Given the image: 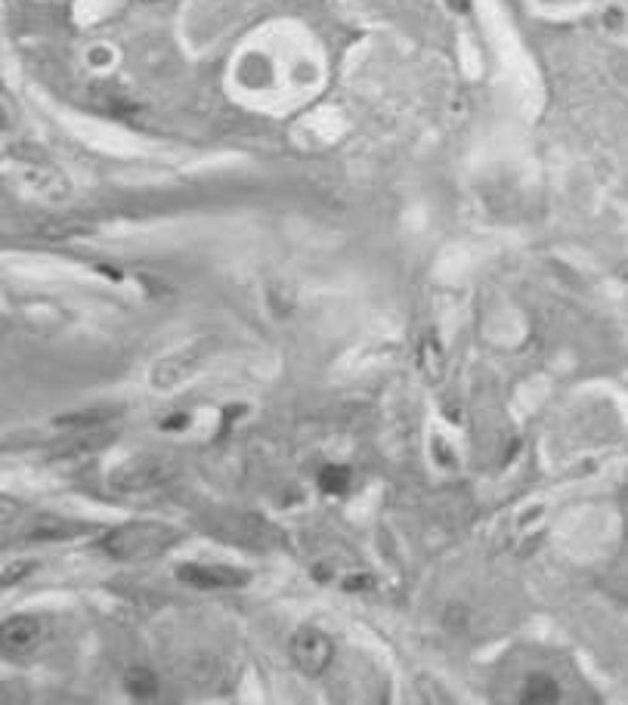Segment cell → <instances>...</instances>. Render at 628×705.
<instances>
[{
	"mask_svg": "<svg viewBox=\"0 0 628 705\" xmlns=\"http://www.w3.org/2000/svg\"><path fill=\"white\" fill-rule=\"evenodd\" d=\"M180 535L165 523H127V526L112 529L103 539L106 554L115 560H152L177 545Z\"/></svg>",
	"mask_w": 628,
	"mask_h": 705,
	"instance_id": "1",
	"label": "cell"
},
{
	"mask_svg": "<svg viewBox=\"0 0 628 705\" xmlns=\"http://www.w3.org/2000/svg\"><path fill=\"white\" fill-rule=\"evenodd\" d=\"M332 656H335V643L326 631L307 625L292 637V659L303 675L319 677L322 671L332 666Z\"/></svg>",
	"mask_w": 628,
	"mask_h": 705,
	"instance_id": "2",
	"label": "cell"
},
{
	"mask_svg": "<svg viewBox=\"0 0 628 705\" xmlns=\"http://www.w3.org/2000/svg\"><path fill=\"white\" fill-rule=\"evenodd\" d=\"M177 575L186 585L201 591H229L248 585V573H242L235 567H220V563H183L177 569Z\"/></svg>",
	"mask_w": 628,
	"mask_h": 705,
	"instance_id": "3",
	"label": "cell"
},
{
	"mask_svg": "<svg viewBox=\"0 0 628 705\" xmlns=\"http://www.w3.org/2000/svg\"><path fill=\"white\" fill-rule=\"evenodd\" d=\"M167 476V467L155 458H133L127 465H121L112 474V486L121 492H143V489L158 486Z\"/></svg>",
	"mask_w": 628,
	"mask_h": 705,
	"instance_id": "4",
	"label": "cell"
},
{
	"mask_svg": "<svg viewBox=\"0 0 628 705\" xmlns=\"http://www.w3.org/2000/svg\"><path fill=\"white\" fill-rule=\"evenodd\" d=\"M557 700H560V684L548 671H532L520 684V702H557Z\"/></svg>",
	"mask_w": 628,
	"mask_h": 705,
	"instance_id": "5",
	"label": "cell"
},
{
	"mask_svg": "<svg viewBox=\"0 0 628 705\" xmlns=\"http://www.w3.org/2000/svg\"><path fill=\"white\" fill-rule=\"evenodd\" d=\"M38 637H40V625H38V619H31V616H16V619H10L4 625V647L10 650V653L29 650Z\"/></svg>",
	"mask_w": 628,
	"mask_h": 705,
	"instance_id": "6",
	"label": "cell"
},
{
	"mask_svg": "<svg viewBox=\"0 0 628 705\" xmlns=\"http://www.w3.org/2000/svg\"><path fill=\"white\" fill-rule=\"evenodd\" d=\"M124 687L133 700H152V696L158 693V677H155L146 666H137V668L127 671Z\"/></svg>",
	"mask_w": 628,
	"mask_h": 705,
	"instance_id": "7",
	"label": "cell"
},
{
	"mask_svg": "<svg viewBox=\"0 0 628 705\" xmlns=\"http://www.w3.org/2000/svg\"><path fill=\"white\" fill-rule=\"evenodd\" d=\"M353 483V470L344 465H326L319 470V486L326 495H344Z\"/></svg>",
	"mask_w": 628,
	"mask_h": 705,
	"instance_id": "8",
	"label": "cell"
},
{
	"mask_svg": "<svg viewBox=\"0 0 628 705\" xmlns=\"http://www.w3.org/2000/svg\"><path fill=\"white\" fill-rule=\"evenodd\" d=\"M25 573H31L29 563H13L10 573H4V585H13V582H16L19 575H25Z\"/></svg>",
	"mask_w": 628,
	"mask_h": 705,
	"instance_id": "9",
	"label": "cell"
}]
</instances>
